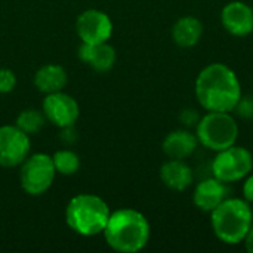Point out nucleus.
I'll return each instance as SVG.
<instances>
[{
    "label": "nucleus",
    "instance_id": "nucleus-1",
    "mask_svg": "<svg viewBox=\"0 0 253 253\" xmlns=\"http://www.w3.org/2000/svg\"><path fill=\"white\" fill-rule=\"evenodd\" d=\"M194 95L205 111L233 113L243 96V89L237 73L230 65L212 62L197 74Z\"/></svg>",
    "mask_w": 253,
    "mask_h": 253
},
{
    "label": "nucleus",
    "instance_id": "nucleus-2",
    "mask_svg": "<svg viewBox=\"0 0 253 253\" xmlns=\"http://www.w3.org/2000/svg\"><path fill=\"white\" fill-rule=\"evenodd\" d=\"M105 243L119 253H138L144 251L151 237L147 216L132 208H122L110 213L102 231Z\"/></svg>",
    "mask_w": 253,
    "mask_h": 253
},
{
    "label": "nucleus",
    "instance_id": "nucleus-3",
    "mask_svg": "<svg viewBox=\"0 0 253 253\" xmlns=\"http://www.w3.org/2000/svg\"><path fill=\"white\" fill-rule=\"evenodd\" d=\"M209 215L215 237L228 246L242 245L253 224L252 205L243 197L230 196Z\"/></svg>",
    "mask_w": 253,
    "mask_h": 253
},
{
    "label": "nucleus",
    "instance_id": "nucleus-4",
    "mask_svg": "<svg viewBox=\"0 0 253 253\" xmlns=\"http://www.w3.org/2000/svg\"><path fill=\"white\" fill-rule=\"evenodd\" d=\"M110 213L111 211L102 197L83 193L70 199L64 216L73 233L82 237H93L102 234Z\"/></svg>",
    "mask_w": 253,
    "mask_h": 253
},
{
    "label": "nucleus",
    "instance_id": "nucleus-5",
    "mask_svg": "<svg viewBox=\"0 0 253 253\" xmlns=\"http://www.w3.org/2000/svg\"><path fill=\"white\" fill-rule=\"evenodd\" d=\"M194 133L199 145L218 153L237 144L240 127L233 113L206 111L194 127Z\"/></svg>",
    "mask_w": 253,
    "mask_h": 253
},
{
    "label": "nucleus",
    "instance_id": "nucleus-6",
    "mask_svg": "<svg viewBox=\"0 0 253 253\" xmlns=\"http://www.w3.org/2000/svg\"><path fill=\"white\" fill-rule=\"evenodd\" d=\"M211 170L212 176L225 184L243 181L251 172H253L252 151L237 144L221 150L215 153V157L211 163Z\"/></svg>",
    "mask_w": 253,
    "mask_h": 253
},
{
    "label": "nucleus",
    "instance_id": "nucleus-7",
    "mask_svg": "<svg viewBox=\"0 0 253 253\" xmlns=\"http://www.w3.org/2000/svg\"><path fill=\"white\" fill-rule=\"evenodd\" d=\"M56 175L52 156L46 153L30 154L19 166L21 188L33 197L43 196L52 187Z\"/></svg>",
    "mask_w": 253,
    "mask_h": 253
},
{
    "label": "nucleus",
    "instance_id": "nucleus-8",
    "mask_svg": "<svg viewBox=\"0 0 253 253\" xmlns=\"http://www.w3.org/2000/svg\"><path fill=\"white\" fill-rule=\"evenodd\" d=\"M31 139L15 125L0 126V168H19L30 156Z\"/></svg>",
    "mask_w": 253,
    "mask_h": 253
},
{
    "label": "nucleus",
    "instance_id": "nucleus-9",
    "mask_svg": "<svg viewBox=\"0 0 253 253\" xmlns=\"http://www.w3.org/2000/svg\"><path fill=\"white\" fill-rule=\"evenodd\" d=\"M114 31L108 13L99 9H86L76 19V33L82 43L98 44L111 39Z\"/></svg>",
    "mask_w": 253,
    "mask_h": 253
},
{
    "label": "nucleus",
    "instance_id": "nucleus-10",
    "mask_svg": "<svg viewBox=\"0 0 253 253\" xmlns=\"http://www.w3.org/2000/svg\"><path fill=\"white\" fill-rule=\"evenodd\" d=\"M42 111L47 123L56 126L58 129L74 126L80 117L79 102L64 90L44 95V99L42 102Z\"/></svg>",
    "mask_w": 253,
    "mask_h": 253
},
{
    "label": "nucleus",
    "instance_id": "nucleus-11",
    "mask_svg": "<svg viewBox=\"0 0 253 253\" xmlns=\"http://www.w3.org/2000/svg\"><path fill=\"white\" fill-rule=\"evenodd\" d=\"M221 25L234 37H248L253 33V7L243 0H231L221 9Z\"/></svg>",
    "mask_w": 253,
    "mask_h": 253
},
{
    "label": "nucleus",
    "instance_id": "nucleus-12",
    "mask_svg": "<svg viewBox=\"0 0 253 253\" xmlns=\"http://www.w3.org/2000/svg\"><path fill=\"white\" fill-rule=\"evenodd\" d=\"M230 184L219 181L215 176L205 178L196 184L191 200L196 209L205 213L215 211L224 200L230 197Z\"/></svg>",
    "mask_w": 253,
    "mask_h": 253
},
{
    "label": "nucleus",
    "instance_id": "nucleus-13",
    "mask_svg": "<svg viewBox=\"0 0 253 253\" xmlns=\"http://www.w3.org/2000/svg\"><path fill=\"white\" fill-rule=\"evenodd\" d=\"M162 184L172 191H185L194 184V170L185 162L179 159H168L159 170Z\"/></svg>",
    "mask_w": 253,
    "mask_h": 253
},
{
    "label": "nucleus",
    "instance_id": "nucleus-14",
    "mask_svg": "<svg viewBox=\"0 0 253 253\" xmlns=\"http://www.w3.org/2000/svg\"><path fill=\"white\" fill-rule=\"evenodd\" d=\"M77 56L96 73H108L117 61V52L108 42L98 44L82 43L79 46Z\"/></svg>",
    "mask_w": 253,
    "mask_h": 253
},
{
    "label": "nucleus",
    "instance_id": "nucleus-15",
    "mask_svg": "<svg viewBox=\"0 0 253 253\" xmlns=\"http://www.w3.org/2000/svg\"><path fill=\"white\" fill-rule=\"evenodd\" d=\"M199 148V139L196 133L187 127L169 132L162 141V151L168 159L185 160L191 157Z\"/></svg>",
    "mask_w": 253,
    "mask_h": 253
},
{
    "label": "nucleus",
    "instance_id": "nucleus-16",
    "mask_svg": "<svg viewBox=\"0 0 253 253\" xmlns=\"http://www.w3.org/2000/svg\"><path fill=\"white\" fill-rule=\"evenodd\" d=\"M203 33H205L203 22L194 15H184L178 18L170 30L173 43L182 49H190L197 46L203 37Z\"/></svg>",
    "mask_w": 253,
    "mask_h": 253
},
{
    "label": "nucleus",
    "instance_id": "nucleus-17",
    "mask_svg": "<svg viewBox=\"0 0 253 253\" xmlns=\"http://www.w3.org/2000/svg\"><path fill=\"white\" fill-rule=\"evenodd\" d=\"M33 82L39 92L44 95L55 93L65 89L68 83V74L59 64H44L36 71Z\"/></svg>",
    "mask_w": 253,
    "mask_h": 253
},
{
    "label": "nucleus",
    "instance_id": "nucleus-18",
    "mask_svg": "<svg viewBox=\"0 0 253 253\" xmlns=\"http://www.w3.org/2000/svg\"><path fill=\"white\" fill-rule=\"evenodd\" d=\"M47 123L44 114L42 110L37 108H25L22 111L18 113L16 119H15V126H18L22 132H25L27 135H36L39 133L44 125Z\"/></svg>",
    "mask_w": 253,
    "mask_h": 253
},
{
    "label": "nucleus",
    "instance_id": "nucleus-19",
    "mask_svg": "<svg viewBox=\"0 0 253 253\" xmlns=\"http://www.w3.org/2000/svg\"><path fill=\"white\" fill-rule=\"evenodd\" d=\"M52 162L55 166L56 173L62 176H71L76 175L80 170L82 162L76 151L73 150H59L52 156Z\"/></svg>",
    "mask_w": 253,
    "mask_h": 253
},
{
    "label": "nucleus",
    "instance_id": "nucleus-20",
    "mask_svg": "<svg viewBox=\"0 0 253 253\" xmlns=\"http://www.w3.org/2000/svg\"><path fill=\"white\" fill-rule=\"evenodd\" d=\"M16 87V76L9 68H0V95L10 93Z\"/></svg>",
    "mask_w": 253,
    "mask_h": 253
},
{
    "label": "nucleus",
    "instance_id": "nucleus-21",
    "mask_svg": "<svg viewBox=\"0 0 253 253\" xmlns=\"http://www.w3.org/2000/svg\"><path fill=\"white\" fill-rule=\"evenodd\" d=\"M233 113H236L240 119H245V120L253 119V96L243 95L240 98V101L237 102Z\"/></svg>",
    "mask_w": 253,
    "mask_h": 253
},
{
    "label": "nucleus",
    "instance_id": "nucleus-22",
    "mask_svg": "<svg viewBox=\"0 0 253 253\" xmlns=\"http://www.w3.org/2000/svg\"><path fill=\"white\" fill-rule=\"evenodd\" d=\"M200 114L194 110V108H185L179 113V122L184 125V127L190 129V127H196L199 120H200Z\"/></svg>",
    "mask_w": 253,
    "mask_h": 253
},
{
    "label": "nucleus",
    "instance_id": "nucleus-23",
    "mask_svg": "<svg viewBox=\"0 0 253 253\" xmlns=\"http://www.w3.org/2000/svg\"><path fill=\"white\" fill-rule=\"evenodd\" d=\"M242 197L253 205V172H251L245 179H243V185H242Z\"/></svg>",
    "mask_w": 253,
    "mask_h": 253
},
{
    "label": "nucleus",
    "instance_id": "nucleus-24",
    "mask_svg": "<svg viewBox=\"0 0 253 253\" xmlns=\"http://www.w3.org/2000/svg\"><path fill=\"white\" fill-rule=\"evenodd\" d=\"M59 130H61L59 138H61L62 142H65L68 145L76 142V139H77V130L74 129V126H67V127H62Z\"/></svg>",
    "mask_w": 253,
    "mask_h": 253
},
{
    "label": "nucleus",
    "instance_id": "nucleus-25",
    "mask_svg": "<svg viewBox=\"0 0 253 253\" xmlns=\"http://www.w3.org/2000/svg\"><path fill=\"white\" fill-rule=\"evenodd\" d=\"M243 245H245V249L249 253H253V224L251 227V230L248 231L245 240H243Z\"/></svg>",
    "mask_w": 253,
    "mask_h": 253
},
{
    "label": "nucleus",
    "instance_id": "nucleus-26",
    "mask_svg": "<svg viewBox=\"0 0 253 253\" xmlns=\"http://www.w3.org/2000/svg\"><path fill=\"white\" fill-rule=\"evenodd\" d=\"M252 209H253V205H252Z\"/></svg>",
    "mask_w": 253,
    "mask_h": 253
}]
</instances>
